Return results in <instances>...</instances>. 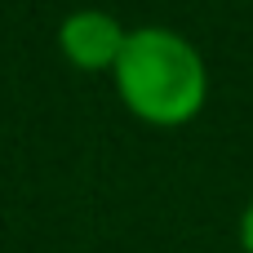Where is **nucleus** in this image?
<instances>
[{"label": "nucleus", "mask_w": 253, "mask_h": 253, "mask_svg": "<svg viewBox=\"0 0 253 253\" xmlns=\"http://www.w3.org/2000/svg\"><path fill=\"white\" fill-rule=\"evenodd\" d=\"M120 102L160 129L187 125L209 98V67L200 49L173 27H129V40L111 67Z\"/></svg>", "instance_id": "1"}, {"label": "nucleus", "mask_w": 253, "mask_h": 253, "mask_svg": "<svg viewBox=\"0 0 253 253\" xmlns=\"http://www.w3.org/2000/svg\"><path fill=\"white\" fill-rule=\"evenodd\" d=\"M125 40H129V27L107 9H76L58 27V49L80 71H111Z\"/></svg>", "instance_id": "2"}, {"label": "nucleus", "mask_w": 253, "mask_h": 253, "mask_svg": "<svg viewBox=\"0 0 253 253\" xmlns=\"http://www.w3.org/2000/svg\"><path fill=\"white\" fill-rule=\"evenodd\" d=\"M240 249L253 253V200L245 205V213H240Z\"/></svg>", "instance_id": "3"}]
</instances>
